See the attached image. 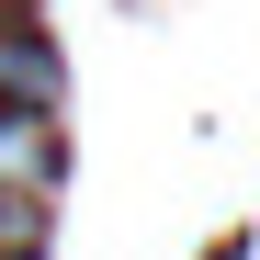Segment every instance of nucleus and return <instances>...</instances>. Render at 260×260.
Masks as SVG:
<instances>
[{"label":"nucleus","mask_w":260,"mask_h":260,"mask_svg":"<svg viewBox=\"0 0 260 260\" xmlns=\"http://www.w3.org/2000/svg\"><path fill=\"white\" fill-rule=\"evenodd\" d=\"M0 192H57V102H0Z\"/></svg>","instance_id":"f257e3e1"}]
</instances>
